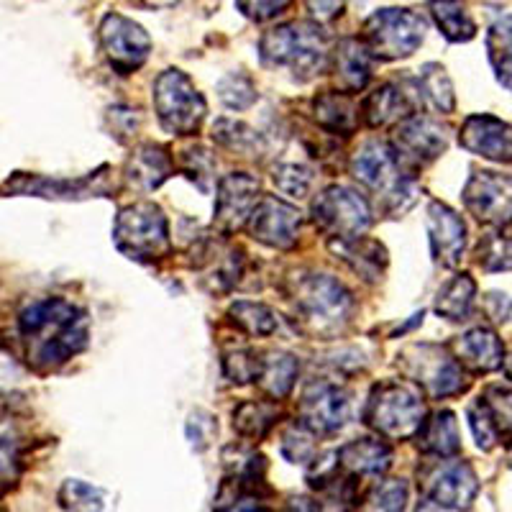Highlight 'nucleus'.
I'll return each mask as SVG.
<instances>
[{
	"instance_id": "1",
	"label": "nucleus",
	"mask_w": 512,
	"mask_h": 512,
	"mask_svg": "<svg viewBox=\"0 0 512 512\" xmlns=\"http://www.w3.org/2000/svg\"><path fill=\"white\" fill-rule=\"evenodd\" d=\"M24 359L34 372L49 374L88 349V313L67 297H39L16 318Z\"/></svg>"
},
{
	"instance_id": "2",
	"label": "nucleus",
	"mask_w": 512,
	"mask_h": 512,
	"mask_svg": "<svg viewBox=\"0 0 512 512\" xmlns=\"http://www.w3.org/2000/svg\"><path fill=\"white\" fill-rule=\"evenodd\" d=\"M259 59L264 67H290L297 82H308L331 67L328 36L313 21H292L259 39Z\"/></svg>"
},
{
	"instance_id": "3",
	"label": "nucleus",
	"mask_w": 512,
	"mask_h": 512,
	"mask_svg": "<svg viewBox=\"0 0 512 512\" xmlns=\"http://www.w3.org/2000/svg\"><path fill=\"white\" fill-rule=\"evenodd\" d=\"M361 420L379 438H390V441L415 438L428 420L423 392L408 379H382L369 392Z\"/></svg>"
},
{
	"instance_id": "4",
	"label": "nucleus",
	"mask_w": 512,
	"mask_h": 512,
	"mask_svg": "<svg viewBox=\"0 0 512 512\" xmlns=\"http://www.w3.org/2000/svg\"><path fill=\"white\" fill-rule=\"evenodd\" d=\"M295 315L305 331L315 336H336L354 318L356 300L349 287L331 274H303L295 280Z\"/></svg>"
},
{
	"instance_id": "5",
	"label": "nucleus",
	"mask_w": 512,
	"mask_h": 512,
	"mask_svg": "<svg viewBox=\"0 0 512 512\" xmlns=\"http://www.w3.org/2000/svg\"><path fill=\"white\" fill-rule=\"evenodd\" d=\"M397 367L408 382H413L420 392L433 400L464 395L472 384L454 351L441 344H428V341L405 346L397 354Z\"/></svg>"
},
{
	"instance_id": "6",
	"label": "nucleus",
	"mask_w": 512,
	"mask_h": 512,
	"mask_svg": "<svg viewBox=\"0 0 512 512\" xmlns=\"http://www.w3.org/2000/svg\"><path fill=\"white\" fill-rule=\"evenodd\" d=\"M113 244L123 256L141 264H157L172 254L169 221L152 200H139L118 210Z\"/></svg>"
},
{
	"instance_id": "7",
	"label": "nucleus",
	"mask_w": 512,
	"mask_h": 512,
	"mask_svg": "<svg viewBox=\"0 0 512 512\" xmlns=\"http://www.w3.org/2000/svg\"><path fill=\"white\" fill-rule=\"evenodd\" d=\"M425 31L428 21L413 8H382L364 21L359 39L367 44L374 59L397 62L413 57L423 44Z\"/></svg>"
},
{
	"instance_id": "8",
	"label": "nucleus",
	"mask_w": 512,
	"mask_h": 512,
	"mask_svg": "<svg viewBox=\"0 0 512 512\" xmlns=\"http://www.w3.org/2000/svg\"><path fill=\"white\" fill-rule=\"evenodd\" d=\"M154 111L172 136H195L208 116V103L182 70H164L154 80Z\"/></svg>"
},
{
	"instance_id": "9",
	"label": "nucleus",
	"mask_w": 512,
	"mask_h": 512,
	"mask_svg": "<svg viewBox=\"0 0 512 512\" xmlns=\"http://www.w3.org/2000/svg\"><path fill=\"white\" fill-rule=\"evenodd\" d=\"M310 218L320 233L338 241L364 239L372 226V205L359 190L349 185H328L315 195Z\"/></svg>"
},
{
	"instance_id": "10",
	"label": "nucleus",
	"mask_w": 512,
	"mask_h": 512,
	"mask_svg": "<svg viewBox=\"0 0 512 512\" xmlns=\"http://www.w3.org/2000/svg\"><path fill=\"white\" fill-rule=\"evenodd\" d=\"M425 500L451 512H469L479 495V477L469 461L436 459L418 472Z\"/></svg>"
},
{
	"instance_id": "11",
	"label": "nucleus",
	"mask_w": 512,
	"mask_h": 512,
	"mask_svg": "<svg viewBox=\"0 0 512 512\" xmlns=\"http://www.w3.org/2000/svg\"><path fill=\"white\" fill-rule=\"evenodd\" d=\"M390 146L400 167L408 175H418L425 164L436 162L448 149V128L436 118L415 113V116L397 123Z\"/></svg>"
},
{
	"instance_id": "12",
	"label": "nucleus",
	"mask_w": 512,
	"mask_h": 512,
	"mask_svg": "<svg viewBox=\"0 0 512 512\" xmlns=\"http://www.w3.org/2000/svg\"><path fill=\"white\" fill-rule=\"evenodd\" d=\"M469 216L497 231L512 226V175L474 169L461 192Z\"/></svg>"
},
{
	"instance_id": "13",
	"label": "nucleus",
	"mask_w": 512,
	"mask_h": 512,
	"mask_svg": "<svg viewBox=\"0 0 512 512\" xmlns=\"http://www.w3.org/2000/svg\"><path fill=\"white\" fill-rule=\"evenodd\" d=\"M349 392L331 379H310L297 402V423L315 436H333L349 420Z\"/></svg>"
},
{
	"instance_id": "14",
	"label": "nucleus",
	"mask_w": 512,
	"mask_h": 512,
	"mask_svg": "<svg viewBox=\"0 0 512 512\" xmlns=\"http://www.w3.org/2000/svg\"><path fill=\"white\" fill-rule=\"evenodd\" d=\"M98 36L105 59L113 67V72L121 77L134 75L141 64L149 59V52H152L149 34L136 21L123 16V13H108L100 21Z\"/></svg>"
},
{
	"instance_id": "15",
	"label": "nucleus",
	"mask_w": 512,
	"mask_h": 512,
	"mask_svg": "<svg viewBox=\"0 0 512 512\" xmlns=\"http://www.w3.org/2000/svg\"><path fill=\"white\" fill-rule=\"evenodd\" d=\"M108 172L111 167L103 164L100 169L90 172L85 177H67V180H57V177H41V175H24L16 172L11 180L3 185L8 195H34V198H49V200H88V198H108Z\"/></svg>"
},
{
	"instance_id": "16",
	"label": "nucleus",
	"mask_w": 512,
	"mask_h": 512,
	"mask_svg": "<svg viewBox=\"0 0 512 512\" xmlns=\"http://www.w3.org/2000/svg\"><path fill=\"white\" fill-rule=\"evenodd\" d=\"M469 428L477 446L492 451L497 443L512 446V390L502 384H489L487 390L466 408Z\"/></svg>"
},
{
	"instance_id": "17",
	"label": "nucleus",
	"mask_w": 512,
	"mask_h": 512,
	"mask_svg": "<svg viewBox=\"0 0 512 512\" xmlns=\"http://www.w3.org/2000/svg\"><path fill=\"white\" fill-rule=\"evenodd\" d=\"M262 182L249 172H231L218 182L216 208H213V226L223 236H233L249 226L254 208L262 200Z\"/></svg>"
},
{
	"instance_id": "18",
	"label": "nucleus",
	"mask_w": 512,
	"mask_h": 512,
	"mask_svg": "<svg viewBox=\"0 0 512 512\" xmlns=\"http://www.w3.org/2000/svg\"><path fill=\"white\" fill-rule=\"evenodd\" d=\"M303 228V216L295 205L285 203L277 195H264L249 218V236L259 244L277 251H290L297 246Z\"/></svg>"
},
{
	"instance_id": "19",
	"label": "nucleus",
	"mask_w": 512,
	"mask_h": 512,
	"mask_svg": "<svg viewBox=\"0 0 512 512\" xmlns=\"http://www.w3.org/2000/svg\"><path fill=\"white\" fill-rule=\"evenodd\" d=\"M459 144L469 154L489 162H512V126L489 113H472L464 118L459 128Z\"/></svg>"
},
{
	"instance_id": "20",
	"label": "nucleus",
	"mask_w": 512,
	"mask_h": 512,
	"mask_svg": "<svg viewBox=\"0 0 512 512\" xmlns=\"http://www.w3.org/2000/svg\"><path fill=\"white\" fill-rule=\"evenodd\" d=\"M423 105L420 90L413 80V88L405 82H382L379 88L364 98L359 116L367 128H382L390 123H402L405 118L415 116V108Z\"/></svg>"
},
{
	"instance_id": "21",
	"label": "nucleus",
	"mask_w": 512,
	"mask_h": 512,
	"mask_svg": "<svg viewBox=\"0 0 512 512\" xmlns=\"http://www.w3.org/2000/svg\"><path fill=\"white\" fill-rule=\"evenodd\" d=\"M425 228H428L433 262L446 269L459 267L466 251L464 218L441 200H431L428 203V216H425Z\"/></svg>"
},
{
	"instance_id": "22",
	"label": "nucleus",
	"mask_w": 512,
	"mask_h": 512,
	"mask_svg": "<svg viewBox=\"0 0 512 512\" xmlns=\"http://www.w3.org/2000/svg\"><path fill=\"white\" fill-rule=\"evenodd\" d=\"M448 349L454 351L461 367L472 374H489L505 367V344L495 328L474 326L459 338H454Z\"/></svg>"
},
{
	"instance_id": "23",
	"label": "nucleus",
	"mask_w": 512,
	"mask_h": 512,
	"mask_svg": "<svg viewBox=\"0 0 512 512\" xmlns=\"http://www.w3.org/2000/svg\"><path fill=\"white\" fill-rule=\"evenodd\" d=\"M372 59L367 44L356 36H346L338 41L331 52V67H328L333 72L338 93L354 95L367 88L372 80Z\"/></svg>"
},
{
	"instance_id": "24",
	"label": "nucleus",
	"mask_w": 512,
	"mask_h": 512,
	"mask_svg": "<svg viewBox=\"0 0 512 512\" xmlns=\"http://www.w3.org/2000/svg\"><path fill=\"white\" fill-rule=\"evenodd\" d=\"M172 175H175V159H172L169 146L154 144V141H144L136 146L126 162L128 185L141 192L157 190Z\"/></svg>"
},
{
	"instance_id": "25",
	"label": "nucleus",
	"mask_w": 512,
	"mask_h": 512,
	"mask_svg": "<svg viewBox=\"0 0 512 512\" xmlns=\"http://www.w3.org/2000/svg\"><path fill=\"white\" fill-rule=\"evenodd\" d=\"M338 464L351 477H382L390 472L395 451L384 438L361 436L338 448Z\"/></svg>"
},
{
	"instance_id": "26",
	"label": "nucleus",
	"mask_w": 512,
	"mask_h": 512,
	"mask_svg": "<svg viewBox=\"0 0 512 512\" xmlns=\"http://www.w3.org/2000/svg\"><path fill=\"white\" fill-rule=\"evenodd\" d=\"M359 118V105L351 100V95L323 90L313 98V121L323 134L349 139L359 128Z\"/></svg>"
},
{
	"instance_id": "27",
	"label": "nucleus",
	"mask_w": 512,
	"mask_h": 512,
	"mask_svg": "<svg viewBox=\"0 0 512 512\" xmlns=\"http://www.w3.org/2000/svg\"><path fill=\"white\" fill-rule=\"evenodd\" d=\"M331 251L336 254V259L346 264L356 277H361L369 285H377L382 282L384 269H387V249H384L379 241L374 239H354V241H338L331 239L328 241Z\"/></svg>"
},
{
	"instance_id": "28",
	"label": "nucleus",
	"mask_w": 512,
	"mask_h": 512,
	"mask_svg": "<svg viewBox=\"0 0 512 512\" xmlns=\"http://www.w3.org/2000/svg\"><path fill=\"white\" fill-rule=\"evenodd\" d=\"M415 446L420 454L436 456V459H456L461 454L459 420L451 410H438L428 415L420 433L415 436Z\"/></svg>"
},
{
	"instance_id": "29",
	"label": "nucleus",
	"mask_w": 512,
	"mask_h": 512,
	"mask_svg": "<svg viewBox=\"0 0 512 512\" xmlns=\"http://www.w3.org/2000/svg\"><path fill=\"white\" fill-rule=\"evenodd\" d=\"M297 372H300V361H297L295 354L267 351V354H262V372L256 379V387L272 402L285 400V397H290L292 387H295Z\"/></svg>"
},
{
	"instance_id": "30",
	"label": "nucleus",
	"mask_w": 512,
	"mask_h": 512,
	"mask_svg": "<svg viewBox=\"0 0 512 512\" xmlns=\"http://www.w3.org/2000/svg\"><path fill=\"white\" fill-rule=\"evenodd\" d=\"M474 297H477V282L469 272H459L448 282H443L441 290L436 292V305L433 308L441 318L459 323V320H466L472 315Z\"/></svg>"
},
{
	"instance_id": "31",
	"label": "nucleus",
	"mask_w": 512,
	"mask_h": 512,
	"mask_svg": "<svg viewBox=\"0 0 512 512\" xmlns=\"http://www.w3.org/2000/svg\"><path fill=\"white\" fill-rule=\"evenodd\" d=\"M280 408L272 400H241L233 408V431L246 441H262L280 423Z\"/></svg>"
},
{
	"instance_id": "32",
	"label": "nucleus",
	"mask_w": 512,
	"mask_h": 512,
	"mask_svg": "<svg viewBox=\"0 0 512 512\" xmlns=\"http://www.w3.org/2000/svg\"><path fill=\"white\" fill-rule=\"evenodd\" d=\"M228 323L239 328L241 333L251 338H267L280 328V315L274 313L269 305L254 303V300H236L226 313Z\"/></svg>"
},
{
	"instance_id": "33",
	"label": "nucleus",
	"mask_w": 512,
	"mask_h": 512,
	"mask_svg": "<svg viewBox=\"0 0 512 512\" xmlns=\"http://www.w3.org/2000/svg\"><path fill=\"white\" fill-rule=\"evenodd\" d=\"M415 85H418L423 103L436 108L438 113L448 116V113L456 111L454 85H451V77L446 75V67H441L438 62L423 64L418 77H415Z\"/></svg>"
},
{
	"instance_id": "34",
	"label": "nucleus",
	"mask_w": 512,
	"mask_h": 512,
	"mask_svg": "<svg viewBox=\"0 0 512 512\" xmlns=\"http://www.w3.org/2000/svg\"><path fill=\"white\" fill-rule=\"evenodd\" d=\"M487 57L497 82L512 93V13L497 18L487 31Z\"/></svg>"
},
{
	"instance_id": "35",
	"label": "nucleus",
	"mask_w": 512,
	"mask_h": 512,
	"mask_svg": "<svg viewBox=\"0 0 512 512\" xmlns=\"http://www.w3.org/2000/svg\"><path fill=\"white\" fill-rule=\"evenodd\" d=\"M213 141L239 157H259L267 149V141L259 131L231 118H218L213 126Z\"/></svg>"
},
{
	"instance_id": "36",
	"label": "nucleus",
	"mask_w": 512,
	"mask_h": 512,
	"mask_svg": "<svg viewBox=\"0 0 512 512\" xmlns=\"http://www.w3.org/2000/svg\"><path fill=\"white\" fill-rule=\"evenodd\" d=\"M431 16L443 39L451 44H466L477 36V24L461 3H431Z\"/></svg>"
},
{
	"instance_id": "37",
	"label": "nucleus",
	"mask_w": 512,
	"mask_h": 512,
	"mask_svg": "<svg viewBox=\"0 0 512 512\" xmlns=\"http://www.w3.org/2000/svg\"><path fill=\"white\" fill-rule=\"evenodd\" d=\"M57 502L64 512H105L108 495L105 489L93 487L82 479H67L59 487Z\"/></svg>"
},
{
	"instance_id": "38",
	"label": "nucleus",
	"mask_w": 512,
	"mask_h": 512,
	"mask_svg": "<svg viewBox=\"0 0 512 512\" xmlns=\"http://www.w3.org/2000/svg\"><path fill=\"white\" fill-rule=\"evenodd\" d=\"M408 482L405 479H382L361 500L359 512H405L408 507Z\"/></svg>"
},
{
	"instance_id": "39",
	"label": "nucleus",
	"mask_w": 512,
	"mask_h": 512,
	"mask_svg": "<svg viewBox=\"0 0 512 512\" xmlns=\"http://www.w3.org/2000/svg\"><path fill=\"white\" fill-rule=\"evenodd\" d=\"M474 259L484 272H510L512 239L502 236V233H487L474 246Z\"/></svg>"
},
{
	"instance_id": "40",
	"label": "nucleus",
	"mask_w": 512,
	"mask_h": 512,
	"mask_svg": "<svg viewBox=\"0 0 512 512\" xmlns=\"http://www.w3.org/2000/svg\"><path fill=\"white\" fill-rule=\"evenodd\" d=\"M221 367L223 377L231 384H256L259 372H262V354H256L254 349H246V346H239V349H231L223 354Z\"/></svg>"
},
{
	"instance_id": "41",
	"label": "nucleus",
	"mask_w": 512,
	"mask_h": 512,
	"mask_svg": "<svg viewBox=\"0 0 512 512\" xmlns=\"http://www.w3.org/2000/svg\"><path fill=\"white\" fill-rule=\"evenodd\" d=\"M272 182L277 185V190H280L282 195H287V198L303 200L308 198L310 187H313V169L297 162L277 164V167L272 169Z\"/></svg>"
},
{
	"instance_id": "42",
	"label": "nucleus",
	"mask_w": 512,
	"mask_h": 512,
	"mask_svg": "<svg viewBox=\"0 0 512 512\" xmlns=\"http://www.w3.org/2000/svg\"><path fill=\"white\" fill-rule=\"evenodd\" d=\"M315 433H310L303 423H292L287 425L285 433H282V443H280V454L285 456L290 464H313V459L318 454V448H315Z\"/></svg>"
},
{
	"instance_id": "43",
	"label": "nucleus",
	"mask_w": 512,
	"mask_h": 512,
	"mask_svg": "<svg viewBox=\"0 0 512 512\" xmlns=\"http://www.w3.org/2000/svg\"><path fill=\"white\" fill-rule=\"evenodd\" d=\"M218 98L223 100L226 108L231 111H246L256 103V85L246 72H228L221 82H218Z\"/></svg>"
},
{
	"instance_id": "44",
	"label": "nucleus",
	"mask_w": 512,
	"mask_h": 512,
	"mask_svg": "<svg viewBox=\"0 0 512 512\" xmlns=\"http://www.w3.org/2000/svg\"><path fill=\"white\" fill-rule=\"evenodd\" d=\"M182 175L187 180H192L198 185L200 192H208L210 190V180H213V172H216V159L208 149L203 146H195V149H187L182 152Z\"/></svg>"
},
{
	"instance_id": "45",
	"label": "nucleus",
	"mask_w": 512,
	"mask_h": 512,
	"mask_svg": "<svg viewBox=\"0 0 512 512\" xmlns=\"http://www.w3.org/2000/svg\"><path fill=\"white\" fill-rule=\"evenodd\" d=\"M185 431H187V441H190V446L195 448L198 454H203L205 448L216 441L218 436L216 415L208 413V410H192L190 418H187Z\"/></svg>"
},
{
	"instance_id": "46",
	"label": "nucleus",
	"mask_w": 512,
	"mask_h": 512,
	"mask_svg": "<svg viewBox=\"0 0 512 512\" xmlns=\"http://www.w3.org/2000/svg\"><path fill=\"white\" fill-rule=\"evenodd\" d=\"M108 121H111V131L116 134L118 141H126L131 136L139 134L141 128V113L136 108H126V105H116L108 111Z\"/></svg>"
},
{
	"instance_id": "47",
	"label": "nucleus",
	"mask_w": 512,
	"mask_h": 512,
	"mask_svg": "<svg viewBox=\"0 0 512 512\" xmlns=\"http://www.w3.org/2000/svg\"><path fill=\"white\" fill-rule=\"evenodd\" d=\"M244 16H249L251 21L262 24V21H272V18L282 16V13L290 8V3H236Z\"/></svg>"
},
{
	"instance_id": "48",
	"label": "nucleus",
	"mask_w": 512,
	"mask_h": 512,
	"mask_svg": "<svg viewBox=\"0 0 512 512\" xmlns=\"http://www.w3.org/2000/svg\"><path fill=\"white\" fill-rule=\"evenodd\" d=\"M510 310L512 300H507V295H500V292H489V295H484V313L495 320V323H505V320L510 318Z\"/></svg>"
},
{
	"instance_id": "49",
	"label": "nucleus",
	"mask_w": 512,
	"mask_h": 512,
	"mask_svg": "<svg viewBox=\"0 0 512 512\" xmlns=\"http://www.w3.org/2000/svg\"><path fill=\"white\" fill-rule=\"evenodd\" d=\"M282 512H326V510H323L320 502L310 500V497H290V500L285 502V507H282Z\"/></svg>"
},
{
	"instance_id": "50",
	"label": "nucleus",
	"mask_w": 512,
	"mask_h": 512,
	"mask_svg": "<svg viewBox=\"0 0 512 512\" xmlns=\"http://www.w3.org/2000/svg\"><path fill=\"white\" fill-rule=\"evenodd\" d=\"M310 13H313L315 18H336L344 13V3H308Z\"/></svg>"
},
{
	"instance_id": "51",
	"label": "nucleus",
	"mask_w": 512,
	"mask_h": 512,
	"mask_svg": "<svg viewBox=\"0 0 512 512\" xmlns=\"http://www.w3.org/2000/svg\"><path fill=\"white\" fill-rule=\"evenodd\" d=\"M415 512H446V510H443V507H438L436 502L425 500V497H423V502H418V510H415Z\"/></svg>"
},
{
	"instance_id": "52",
	"label": "nucleus",
	"mask_w": 512,
	"mask_h": 512,
	"mask_svg": "<svg viewBox=\"0 0 512 512\" xmlns=\"http://www.w3.org/2000/svg\"><path fill=\"white\" fill-rule=\"evenodd\" d=\"M505 374H507V379L512 382V354L505 359Z\"/></svg>"
},
{
	"instance_id": "53",
	"label": "nucleus",
	"mask_w": 512,
	"mask_h": 512,
	"mask_svg": "<svg viewBox=\"0 0 512 512\" xmlns=\"http://www.w3.org/2000/svg\"><path fill=\"white\" fill-rule=\"evenodd\" d=\"M507 464L512 466V446H510V451H507Z\"/></svg>"
}]
</instances>
